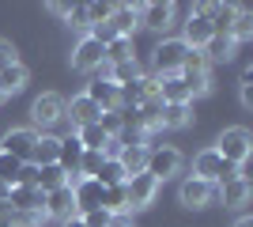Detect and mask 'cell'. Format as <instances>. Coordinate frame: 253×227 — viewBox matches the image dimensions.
Wrapping results in <instances>:
<instances>
[{
  "instance_id": "obj_1",
  "label": "cell",
  "mask_w": 253,
  "mask_h": 227,
  "mask_svg": "<svg viewBox=\"0 0 253 227\" xmlns=\"http://www.w3.org/2000/svg\"><path fill=\"white\" fill-rule=\"evenodd\" d=\"M193 178H201V182L215 185V182H234V178H242V167H231V163L219 159V151L215 148H204L197 159H193Z\"/></svg>"
},
{
  "instance_id": "obj_2",
  "label": "cell",
  "mask_w": 253,
  "mask_h": 227,
  "mask_svg": "<svg viewBox=\"0 0 253 227\" xmlns=\"http://www.w3.org/2000/svg\"><path fill=\"white\" fill-rule=\"evenodd\" d=\"M189 57V45L181 38H163L155 45V80H167V76H181V65Z\"/></svg>"
},
{
  "instance_id": "obj_3",
  "label": "cell",
  "mask_w": 253,
  "mask_h": 227,
  "mask_svg": "<svg viewBox=\"0 0 253 227\" xmlns=\"http://www.w3.org/2000/svg\"><path fill=\"white\" fill-rule=\"evenodd\" d=\"M215 151H219V159L223 163H231V167H242L246 159H250V151H253V136L246 129H223V136L215 140Z\"/></svg>"
},
{
  "instance_id": "obj_4",
  "label": "cell",
  "mask_w": 253,
  "mask_h": 227,
  "mask_svg": "<svg viewBox=\"0 0 253 227\" xmlns=\"http://www.w3.org/2000/svg\"><path fill=\"white\" fill-rule=\"evenodd\" d=\"M102 65H106V45L98 38H91V34H84L72 49V68L76 72H98Z\"/></svg>"
},
{
  "instance_id": "obj_5",
  "label": "cell",
  "mask_w": 253,
  "mask_h": 227,
  "mask_svg": "<svg viewBox=\"0 0 253 227\" xmlns=\"http://www.w3.org/2000/svg\"><path fill=\"white\" fill-rule=\"evenodd\" d=\"M178 171H181V155L174 148H148V167H144V174H151L155 182H163V178H174Z\"/></svg>"
},
{
  "instance_id": "obj_6",
  "label": "cell",
  "mask_w": 253,
  "mask_h": 227,
  "mask_svg": "<svg viewBox=\"0 0 253 227\" xmlns=\"http://www.w3.org/2000/svg\"><path fill=\"white\" fill-rule=\"evenodd\" d=\"M31 118H34V125H42V129H53V125L64 118V98H61V95H53V91L38 95V98L31 102Z\"/></svg>"
},
{
  "instance_id": "obj_7",
  "label": "cell",
  "mask_w": 253,
  "mask_h": 227,
  "mask_svg": "<svg viewBox=\"0 0 253 227\" xmlns=\"http://www.w3.org/2000/svg\"><path fill=\"white\" fill-rule=\"evenodd\" d=\"M125 193H128V212H136V208H148L159 193V182L151 174H132L125 182Z\"/></svg>"
},
{
  "instance_id": "obj_8",
  "label": "cell",
  "mask_w": 253,
  "mask_h": 227,
  "mask_svg": "<svg viewBox=\"0 0 253 227\" xmlns=\"http://www.w3.org/2000/svg\"><path fill=\"white\" fill-rule=\"evenodd\" d=\"M106 27L114 31V38H132V31L140 27V4H114Z\"/></svg>"
},
{
  "instance_id": "obj_9",
  "label": "cell",
  "mask_w": 253,
  "mask_h": 227,
  "mask_svg": "<svg viewBox=\"0 0 253 227\" xmlns=\"http://www.w3.org/2000/svg\"><path fill=\"white\" fill-rule=\"evenodd\" d=\"M42 212L49 220H72L76 216V201H72V185H57V189H49L45 193V205H42Z\"/></svg>"
},
{
  "instance_id": "obj_10",
  "label": "cell",
  "mask_w": 253,
  "mask_h": 227,
  "mask_svg": "<svg viewBox=\"0 0 253 227\" xmlns=\"http://www.w3.org/2000/svg\"><path fill=\"white\" fill-rule=\"evenodd\" d=\"M102 185L95 182V178H80V182L72 185V201H76V216H84V212H95V208H102Z\"/></svg>"
},
{
  "instance_id": "obj_11",
  "label": "cell",
  "mask_w": 253,
  "mask_h": 227,
  "mask_svg": "<svg viewBox=\"0 0 253 227\" xmlns=\"http://www.w3.org/2000/svg\"><path fill=\"white\" fill-rule=\"evenodd\" d=\"M178 201L185 208H204V205L215 201V185L201 182V178H185V182L178 185Z\"/></svg>"
},
{
  "instance_id": "obj_12",
  "label": "cell",
  "mask_w": 253,
  "mask_h": 227,
  "mask_svg": "<svg viewBox=\"0 0 253 227\" xmlns=\"http://www.w3.org/2000/svg\"><path fill=\"white\" fill-rule=\"evenodd\" d=\"M8 205H11V212H42L45 193L38 189V185H11L8 189Z\"/></svg>"
},
{
  "instance_id": "obj_13",
  "label": "cell",
  "mask_w": 253,
  "mask_h": 227,
  "mask_svg": "<svg viewBox=\"0 0 253 227\" xmlns=\"http://www.w3.org/2000/svg\"><path fill=\"white\" fill-rule=\"evenodd\" d=\"M34 144H38V129H11L8 136H4V148H0V151L15 155L19 163H31Z\"/></svg>"
},
{
  "instance_id": "obj_14",
  "label": "cell",
  "mask_w": 253,
  "mask_h": 227,
  "mask_svg": "<svg viewBox=\"0 0 253 227\" xmlns=\"http://www.w3.org/2000/svg\"><path fill=\"white\" fill-rule=\"evenodd\" d=\"M87 98H91V102H95L98 110H121V91H117L114 84H110V80H102V76H95V80H91V84H87V91H84Z\"/></svg>"
},
{
  "instance_id": "obj_15",
  "label": "cell",
  "mask_w": 253,
  "mask_h": 227,
  "mask_svg": "<svg viewBox=\"0 0 253 227\" xmlns=\"http://www.w3.org/2000/svg\"><path fill=\"white\" fill-rule=\"evenodd\" d=\"M211 34H215V31H211V23H208V15H204V8H197L189 19H185V38H181V42L189 45V49H204Z\"/></svg>"
},
{
  "instance_id": "obj_16",
  "label": "cell",
  "mask_w": 253,
  "mask_h": 227,
  "mask_svg": "<svg viewBox=\"0 0 253 227\" xmlns=\"http://www.w3.org/2000/svg\"><path fill=\"white\" fill-rule=\"evenodd\" d=\"M98 114H102V110H98V106H95V102H91L87 95H76L72 102H64V118L72 121V129L95 125V121H98Z\"/></svg>"
},
{
  "instance_id": "obj_17",
  "label": "cell",
  "mask_w": 253,
  "mask_h": 227,
  "mask_svg": "<svg viewBox=\"0 0 253 227\" xmlns=\"http://www.w3.org/2000/svg\"><path fill=\"white\" fill-rule=\"evenodd\" d=\"M170 23H174V4H140V27L167 31Z\"/></svg>"
},
{
  "instance_id": "obj_18",
  "label": "cell",
  "mask_w": 253,
  "mask_h": 227,
  "mask_svg": "<svg viewBox=\"0 0 253 227\" xmlns=\"http://www.w3.org/2000/svg\"><path fill=\"white\" fill-rule=\"evenodd\" d=\"M98 72H102V80H110L114 87H125V84H132V80H140L144 68H140V61L132 57V61H121V65H102Z\"/></svg>"
},
{
  "instance_id": "obj_19",
  "label": "cell",
  "mask_w": 253,
  "mask_h": 227,
  "mask_svg": "<svg viewBox=\"0 0 253 227\" xmlns=\"http://www.w3.org/2000/svg\"><path fill=\"white\" fill-rule=\"evenodd\" d=\"M159 98L163 102H174V106H189V87L181 76H167V80H159Z\"/></svg>"
},
{
  "instance_id": "obj_20",
  "label": "cell",
  "mask_w": 253,
  "mask_h": 227,
  "mask_svg": "<svg viewBox=\"0 0 253 227\" xmlns=\"http://www.w3.org/2000/svg\"><path fill=\"white\" fill-rule=\"evenodd\" d=\"M117 163L125 167V174H128V178H132V174H144V167H148V148H144V144H132V148H121Z\"/></svg>"
},
{
  "instance_id": "obj_21",
  "label": "cell",
  "mask_w": 253,
  "mask_h": 227,
  "mask_svg": "<svg viewBox=\"0 0 253 227\" xmlns=\"http://www.w3.org/2000/svg\"><path fill=\"white\" fill-rule=\"evenodd\" d=\"M57 148H61V140H57V136L38 133V144H34L31 163H34V167H49V163H57Z\"/></svg>"
},
{
  "instance_id": "obj_22",
  "label": "cell",
  "mask_w": 253,
  "mask_h": 227,
  "mask_svg": "<svg viewBox=\"0 0 253 227\" xmlns=\"http://www.w3.org/2000/svg\"><path fill=\"white\" fill-rule=\"evenodd\" d=\"M204 61H231L234 57V42H231V34H211L208 45L201 49Z\"/></svg>"
},
{
  "instance_id": "obj_23",
  "label": "cell",
  "mask_w": 253,
  "mask_h": 227,
  "mask_svg": "<svg viewBox=\"0 0 253 227\" xmlns=\"http://www.w3.org/2000/svg\"><path fill=\"white\" fill-rule=\"evenodd\" d=\"M189 106H174V102H163V114H159V129H185L189 125Z\"/></svg>"
},
{
  "instance_id": "obj_24",
  "label": "cell",
  "mask_w": 253,
  "mask_h": 227,
  "mask_svg": "<svg viewBox=\"0 0 253 227\" xmlns=\"http://www.w3.org/2000/svg\"><path fill=\"white\" fill-rule=\"evenodd\" d=\"M34 185H38L42 193H49V189H57V185H68V174H64L57 163H49V167H38V182Z\"/></svg>"
},
{
  "instance_id": "obj_25",
  "label": "cell",
  "mask_w": 253,
  "mask_h": 227,
  "mask_svg": "<svg viewBox=\"0 0 253 227\" xmlns=\"http://www.w3.org/2000/svg\"><path fill=\"white\" fill-rule=\"evenodd\" d=\"M95 182L102 185V189H110V185H125V182H128V174H125V167H121L117 159H106Z\"/></svg>"
},
{
  "instance_id": "obj_26",
  "label": "cell",
  "mask_w": 253,
  "mask_h": 227,
  "mask_svg": "<svg viewBox=\"0 0 253 227\" xmlns=\"http://www.w3.org/2000/svg\"><path fill=\"white\" fill-rule=\"evenodd\" d=\"M250 201V178H234V182H223V205H246Z\"/></svg>"
},
{
  "instance_id": "obj_27",
  "label": "cell",
  "mask_w": 253,
  "mask_h": 227,
  "mask_svg": "<svg viewBox=\"0 0 253 227\" xmlns=\"http://www.w3.org/2000/svg\"><path fill=\"white\" fill-rule=\"evenodd\" d=\"M132 38H114L106 42V65H121V61H132Z\"/></svg>"
},
{
  "instance_id": "obj_28",
  "label": "cell",
  "mask_w": 253,
  "mask_h": 227,
  "mask_svg": "<svg viewBox=\"0 0 253 227\" xmlns=\"http://www.w3.org/2000/svg\"><path fill=\"white\" fill-rule=\"evenodd\" d=\"M253 34V15L246 8H238V15H234V23H231V42L238 45V42H246Z\"/></svg>"
},
{
  "instance_id": "obj_29",
  "label": "cell",
  "mask_w": 253,
  "mask_h": 227,
  "mask_svg": "<svg viewBox=\"0 0 253 227\" xmlns=\"http://www.w3.org/2000/svg\"><path fill=\"white\" fill-rule=\"evenodd\" d=\"M19 171H23V163L15 159V155H8V151H0V182L15 185L19 182Z\"/></svg>"
},
{
  "instance_id": "obj_30",
  "label": "cell",
  "mask_w": 253,
  "mask_h": 227,
  "mask_svg": "<svg viewBox=\"0 0 253 227\" xmlns=\"http://www.w3.org/2000/svg\"><path fill=\"white\" fill-rule=\"evenodd\" d=\"M181 80H185V87H189V98L208 95V91H211V76L208 72H185Z\"/></svg>"
},
{
  "instance_id": "obj_31",
  "label": "cell",
  "mask_w": 253,
  "mask_h": 227,
  "mask_svg": "<svg viewBox=\"0 0 253 227\" xmlns=\"http://www.w3.org/2000/svg\"><path fill=\"white\" fill-rule=\"evenodd\" d=\"M98 125H102V133L114 140L117 133L125 129V114H121V110H106V114H98Z\"/></svg>"
},
{
  "instance_id": "obj_32",
  "label": "cell",
  "mask_w": 253,
  "mask_h": 227,
  "mask_svg": "<svg viewBox=\"0 0 253 227\" xmlns=\"http://www.w3.org/2000/svg\"><path fill=\"white\" fill-rule=\"evenodd\" d=\"M102 163H106L102 151H84V163H80V178H98Z\"/></svg>"
},
{
  "instance_id": "obj_33",
  "label": "cell",
  "mask_w": 253,
  "mask_h": 227,
  "mask_svg": "<svg viewBox=\"0 0 253 227\" xmlns=\"http://www.w3.org/2000/svg\"><path fill=\"white\" fill-rule=\"evenodd\" d=\"M68 23H72L76 31L91 34V19H87V4H72V11H68Z\"/></svg>"
},
{
  "instance_id": "obj_34",
  "label": "cell",
  "mask_w": 253,
  "mask_h": 227,
  "mask_svg": "<svg viewBox=\"0 0 253 227\" xmlns=\"http://www.w3.org/2000/svg\"><path fill=\"white\" fill-rule=\"evenodd\" d=\"M110 11H114V4H87V19H91V31H95V27H102V23L110 19Z\"/></svg>"
},
{
  "instance_id": "obj_35",
  "label": "cell",
  "mask_w": 253,
  "mask_h": 227,
  "mask_svg": "<svg viewBox=\"0 0 253 227\" xmlns=\"http://www.w3.org/2000/svg\"><path fill=\"white\" fill-rule=\"evenodd\" d=\"M185 72H208V61H204L201 49H189V57H185V65H181V76Z\"/></svg>"
},
{
  "instance_id": "obj_36",
  "label": "cell",
  "mask_w": 253,
  "mask_h": 227,
  "mask_svg": "<svg viewBox=\"0 0 253 227\" xmlns=\"http://www.w3.org/2000/svg\"><path fill=\"white\" fill-rule=\"evenodd\" d=\"M11 65H19V53L11 42H0V68H11Z\"/></svg>"
},
{
  "instance_id": "obj_37",
  "label": "cell",
  "mask_w": 253,
  "mask_h": 227,
  "mask_svg": "<svg viewBox=\"0 0 253 227\" xmlns=\"http://www.w3.org/2000/svg\"><path fill=\"white\" fill-rule=\"evenodd\" d=\"M242 106H253V68L242 72Z\"/></svg>"
},
{
  "instance_id": "obj_38",
  "label": "cell",
  "mask_w": 253,
  "mask_h": 227,
  "mask_svg": "<svg viewBox=\"0 0 253 227\" xmlns=\"http://www.w3.org/2000/svg\"><path fill=\"white\" fill-rule=\"evenodd\" d=\"M49 11H53V15H64V19H68L72 4H64V0H49Z\"/></svg>"
},
{
  "instance_id": "obj_39",
  "label": "cell",
  "mask_w": 253,
  "mask_h": 227,
  "mask_svg": "<svg viewBox=\"0 0 253 227\" xmlns=\"http://www.w3.org/2000/svg\"><path fill=\"white\" fill-rule=\"evenodd\" d=\"M106 227H132V220H128V216H110Z\"/></svg>"
},
{
  "instance_id": "obj_40",
  "label": "cell",
  "mask_w": 253,
  "mask_h": 227,
  "mask_svg": "<svg viewBox=\"0 0 253 227\" xmlns=\"http://www.w3.org/2000/svg\"><path fill=\"white\" fill-rule=\"evenodd\" d=\"M8 189H11V185H4V182H0V208L8 205Z\"/></svg>"
},
{
  "instance_id": "obj_41",
  "label": "cell",
  "mask_w": 253,
  "mask_h": 227,
  "mask_svg": "<svg viewBox=\"0 0 253 227\" xmlns=\"http://www.w3.org/2000/svg\"><path fill=\"white\" fill-rule=\"evenodd\" d=\"M64 227H84V220H80V216H72V220H64Z\"/></svg>"
},
{
  "instance_id": "obj_42",
  "label": "cell",
  "mask_w": 253,
  "mask_h": 227,
  "mask_svg": "<svg viewBox=\"0 0 253 227\" xmlns=\"http://www.w3.org/2000/svg\"><path fill=\"white\" fill-rule=\"evenodd\" d=\"M234 227H253V220H250V216H242V220H238Z\"/></svg>"
}]
</instances>
